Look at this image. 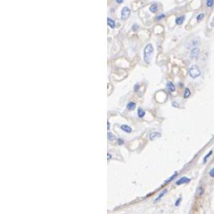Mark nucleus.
Instances as JSON below:
<instances>
[{"instance_id": "1", "label": "nucleus", "mask_w": 214, "mask_h": 214, "mask_svg": "<svg viewBox=\"0 0 214 214\" xmlns=\"http://www.w3.org/2000/svg\"><path fill=\"white\" fill-rule=\"evenodd\" d=\"M153 51H154V50H153V47L151 43H149L146 46L145 50H144V60H145L146 63H150L151 57H152Z\"/></svg>"}, {"instance_id": "2", "label": "nucleus", "mask_w": 214, "mask_h": 214, "mask_svg": "<svg viewBox=\"0 0 214 214\" xmlns=\"http://www.w3.org/2000/svg\"><path fill=\"white\" fill-rule=\"evenodd\" d=\"M188 74L192 79H196L201 75V70L197 65H192L188 70Z\"/></svg>"}, {"instance_id": "3", "label": "nucleus", "mask_w": 214, "mask_h": 214, "mask_svg": "<svg viewBox=\"0 0 214 214\" xmlns=\"http://www.w3.org/2000/svg\"><path fill=\"white\" fill-rule=\"evenodd\" d=\"M130 10L128 7H124L121 11V19L122 20H126L130 17Z\"/></svg>"}, {"instance_id": "4", "label": "nucleus", "mask_w": 214, "mask_h": 214, "mask_svg": "<svg viewBox=\"0 0 214 214\" xmlns=\"http://www.w3.org/2000/svg\"><path fill=\"white\" fill-rule=\"evenodd\" d=\"M199 48L198 47H194V48L192 49V51H191V54H190V56L192 59H197L198 57V55H199Z\"/></svg>"}, {"instance_id": "5", "label": "nucleus", "mask_w": 214, "mask_h": 214, "mask_svg": "<svg viewBox=\"0 0 214 214\" xmlns=\"http://www.w3.org/2000/svg\"><path fill=\"white\" fill-rule=\"evenodd\" d=\"M190 181H191L190 178H188V177H181V178H180L178 181H176V184H177V185H181V184H184V183H188Z\"/></svg>"}, {"instance_id": "6", "label": "nucleus", "mask_w": 214, "mask_h": 214, "mask_svg": "<svg viewBox=\"0 0 214 214\" xmlns=\"http://www.w3.org/2000/svg\"><path fill=\"white\" fill-rule=\"evenodd\" d=\"M159 137H161V134L159 132H152V133L150 134V136H149L151 141H154V140H156Z\"/></svg>"}, {"instance_id": "7", "label": "nucleus", "mask_w": 214, "mask_h": 214, "mask_svg": "<svg viewBox=\"0 0 214 214\" xmlns=\"http://www.w3.org/2000/svg\"><path fill=\"white\" fill-rule=\"evenodd\" d=\"M166 86H167V89L169 90V91L174 92L176 90L175 86H174V84L172 82H171V81H168V82L166 83Z\"/></svg>"}, {"instance_id": "8", "label": "nucleus", "mask_w": 214, "mask_h": 214, "mask_svg": "<svg viewBox=\"0 0 214 214\" xmlns=\"http://www.w3.org/2000/svg\"><path fill=\"white\" fill-rule=\"evenodd\" d=\"M120 129H121L122 130H124L125 132H126V133H130V132L132 131L131 127H130L129 126H126V125H122V126H120Z\"/></svg>"}, {"instance_id": "9", "label": "nucleus", "mask_w": 214, "mask_h": 214, "mask_svg": "<svg viewBox=\"0 0 214 214\" xmlns=\"http://www.w3.org/2000/svg\"><path fill=\"white\" fill-rule=\"evenodd\" d=\"M107 24L109 25V27L111 28V29H114V28L115 27V24L114 20H112L110 18H107Z\"/></svg>"}, {"instance_id": "10", "label": "nucleus", "mask_w": 214, "mask_h": 214, "mask_svg": "<svg viewBox=\"0 0 214 214\" xmlns=\"http://www.w3.org/2000/svg\"><path fill=\"white\" fill-rule=\"evenodd\" d=\"M107 139L109 140V141H115V140H116V137H115V136L114 135V134L111 133V132H108V133H107Z\"/></svg>"}, {"instance_id": "11", "label": "nucleus", "mask_w": 214, "mask_h": 214, "mask_svg": "<svg viewBox=\"0 0 214 214\" xmlns=\"http://www.w3.org/2000/svg\"><path fill=\"white\" fill-rule=\"evenodd\" d=\"M166 192H167V190H166V189H165V190H163V191H162V192L160 193V195H159V196L157 197L156 198V200H155V202H159V201H160V199H161V198H162V197H163L164 195L166 194Z\"/></svg>"}, {"instance_id": "12", "label": "nucleus", "mask_w": 214, "mask_h": 214, "mask_svg": "<svg viewBox=\"0 0 214 214\" xmlns=\"http://www.w3.org/2000/svg\"><path fill=\"white\" fill-rule=\"evenodd\" d=\"M126 107H127L128 110H130V111H132V110H134L136 108V103H134V102H129V103L127 104V105H126Z\"/></svg>"}, {"instance_id": "13", "label": "nucleus", "mask_w": 214, "mask_h": 214, "mask_svg": "<svg viewBox=\"0 0 214 214\" xmlns=\"http://www.w3.org/2000/svg\"><path fill=\"white\" fill-rule=\"evenodd\" d=\"M184 19H185V16H181V17H179V18H177L176 23H177V24H178V25H181V24H183Z\"/></svg>"}, {"instance_id": "14", "label": "nucleus", "mask_w": 214, "mask_h": 214, "mask_svg": "<svg viewBox=\"0 0 214 214\" xmlns=\"http://www.w3.org/2000/svg\"><path fill=\"white\" fill-rule=\"evenodd\" d=\"M145 114H146V112L142 108H139V109H138V116L142 118L144 115H145Z\"/></svg>"}, {"instance_id": "15", "label": "nucleus", "mask_w": 214, "mask_h": 214, "mask_svg": "<svg viewBox=\"0 0 214 214\" xmlns=\"http://www.w3.org/2000/svg\"><path fill=\"white\" fill-rule=\"evenodd\" d=\"M197 192L198 196H202V194H204V187H199L197 188Z\"/></svg>"}, {"instance_id": "16", "label": "nucleus", "mask_w": 214, "mask_h": 214, "mask_svg": "<svg viewBox=\"0 0 214 214\" xmlns=\"http://www.w3.org/2000/svg\"><path fill=\"white\" fill-rule=\"evenodd\" d=\"M178 175V173H177V172H175V173L173 174V175L171 176V177H170V178H168L167 180H166V181H165V183H168V182H170V181H171L173 179H175L176 178V177H177V176Z\"/></svg>"}, {"instance_id": "17", "label": "nucleus", "mask_w": 214, "mask_h": 214, "mask_svg": "<svg viewBox=\"0 0 214 214\" xmlns=\"http://www.w3.org/2000/svg\"><path fill=\"white\" fill-rule=\"evenodd\" d=\"M190 95H191V90H189L188 88H186L184 91V98H188Z\"/></svg>"}, {"instance_id": "18", "label": "nucleus", "mask_w": 214, "mask_h": 214, "mask_svg": "<svg viewBox=\"0 0 214 214\" xmlns=\"http://www.w3.org/2000/svg\"><path fill=\"white\" fill-rule=\"evenodd\" d=\"M150 11H151V13H156V11H157V5L156 4V3L152 4L150 7Z\"/></svg>"}, {"instance_id": "19", "label": "nucleus", "mask_w": 214, "mask_h": 214, "mask_svg": "<svg viewBox=\"0 0 214 214\" xmlns=\"http://www.w3.org/2000/svg\"><path fill=\"white\" fill-rule=\"evenodd\" d=\"M212 154H213V151H210L209 152L207 153V156H206L205 157H204V159H203V163H206V162H207V160L208 159V157H209L210 156H211Z\"/></svg>"}, {"instance_id": "20", "label": "nucleus", "mask_w": 214, "mask_h": 214, "mask_svg": "<svg viewBox=\"0 0 214 214\" xmlns=\"http://www.w3.org/2000/svg\"><path fill=\"white\" fill-rule=\"evenodd\" d=\"M213 3H214V1L213 0H207V6L208 8H211L213 6Z\"/></svg>"}, {"instance_id": "21", "label": "nucleus", "mask_w": 214, "mask_h": 214, "mask_svg": "<svg viewBox=\"0 0 214 214\" xmlns=\"http://www.w3.org/2000/svg\"><path fill=\"white\" fill-rule=\"evenodd\" d=\"M203 18H204V14H199L197 16V21H201Z\"/></svg>"}, {"instance_id": "22", "label": "nucleus", "mask_w": 214, "mask_h": 214, "mask_svg": "<svg viewBox=\"0 0 214 214\" xmlns=\"http://www.w3.org/2000/svg\"><path fill=\"white\" fill-rule=\"evenodd\" d=\"M209 176L211 177H214V167L212 168V169L209 171Z\"/></svg>"}, {"instance_id": "23", "label": "nucleus", "mask_w": 214, "mask_h": 214, "mask_svg": "<svg viewBox=\"0 0 214 214\" xmlns=\"http://www.w3.org/2000/svg\"><path fill=\"white\" fill-rule=\"evenodd\" d=\"M138 29H139V27H138L137 24H133V26H132V30L133 31H136Z\"/></svg>"}, {"instance_id": "24", "label": "nucleus", "mask_w": 214, "mask_h": 214, "mask_svg": "<svg viewBox=\"0 0 214 214\" xmlns=\"http://www.w3.org/2000/svg\"><path fill=\"white\" fill-rule=\"evenodd\" d=\"M139 88H140L139 85H138V84L135 85V86H134V91H135V92H137V91H138V90H139Z\"/></svg>"}, {"instance_id": "25", "label": "nucleus", "mask_w": 214, "mask_h": 214, "mask_svg": "<svg viewBox=\"0 0 214 214\" xmlns=\"http://www.w3.org/2000/svg\"><path fill=\"white\" fill-rule=\"evenodd\" d=\"M181 197L178 198V199L177 200V202H176V203H175V206H176V207H178L179 204H180V202H181Z\"/></svg>"}, {"instance_id": "26", "label": "nucleus", "mask_w": 214, "mask_h": 214, "mask_svg": "<svg viewBox=\"0 0 214 214\" xmlns=\"http://www.w3.org/2000/svg\"><path fill=\"white\" fill-rule=\"evenodd\" d=\"M164 17H165V15H164V14L159 15L158 17H156V20H157V21H159V20H160V19H162V18H163Z\"/></svg>"}, {"instance_id": "27", "label": "nucleus", "mask_w": 214, "mask_h": 214, "mask_svg": "<svg viewBox=\"0 0 214 214\" xmlns=\"http://www.w3.org/2000/svg\"><path fill=\"white\" fill-rule=\"evenodd\" d=\"M117 143H118L119 145H123V144H124V141H123L122 139H118L117 140Z\"/></svg>"}, {"instance_id": "28", "label": "nucleus", "mask_w": 214, "mask_h": 214, "mask_svg": "<svg viewBox=\"0 0 214 214\" xmlns=\"http://www.w3.org/2000/svg\"><path fill=\"white\" fill-rule=\"evenodd\" d=\"M107 156H108V160H110V159L111 158V153H107Z\"/></svg>"}, {"instance_id": "29", "label": "nucleus", "mask_w": 214, "mask_h": 214, "mask_svg": "<svg viewBox=\"0 0 214 214\" xmlns=\"http://www.w3.org/2000/svg\"><path fill=\"white\" fill-rule=\"evenodd\" d=\"M116 2H117V3H121L122 2H123V0H116Z\"/></svg>"}, {"instance_id": "30", "label": "nucleus", "mask_w": 214, "mask_h": 214, "mask_svg": "<svg viewBox=\"0 0 214 214\" xmlns=\"http://www.w3.org/2000/svg\"><path fill=\"white\" fill-rule=\"evenodd\" d=\"M107 129L108 130L110 129V122L109 121H107Z\"/></svg>"}]
</instances>
